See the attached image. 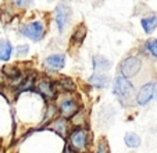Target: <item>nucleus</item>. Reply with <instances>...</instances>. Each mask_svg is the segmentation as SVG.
Listing matches in <instances>:
<instances>
[{
	"label": "nucleus",
	"mask_w": 157,
	"mask_h": 153,
	"mask_svg": "<svg viewBox=\"0 0 157 153\" xmlns=\"http://www.w3.org/2000/svg\"><path fill=\"white\" fill-rule=\"evenodd\" d=\"M133 93H135V88H133L132 82L128 78L122 75H118L114 78L113 82V95L121 102L122 104L129 102L132 99Z\"/></svg>",
	"instance_id": "f257e3e1"
},
{
	"label": "nucleus",
	"mask_w": 157,
	"mask_h": 153,
	"mask_svg": "<svg viewBox=\"0 0 157 153\" xmlns=\"http://www.w3.org/2000/svg\"><path fill=\"white\" fill-rule=\"evenodd\" d=\"M20 33L33 42H40L46 35V25L43 21H32L21 25Z\"/></svg>",
	"instance_id": "f03ea898"
},
{
	"label": "nucleus",
	"mask_w": 157,
	"mask_h": 153,
	"mask_svg": "<svg viewBox=\"0 0 157 153\" xmlns=\"http://www.w3.org/2000/svg\"><path fill=\"white\" fill-rule=\"evenodd\" d=\"M72 18V10L70 6L64 3L57 4L56 10H54V21H56V27L57 31L60 33H64L65 29L68 28L70 22Z\"/></svg>",
	"instance_id": "7ed1b4c3"
},
{
	"label": "nucleus",
	"mask_w": 157,
	"mask_h": 153,
	"mask_svg": "<svg viewBox=\"0 0 157 153\" xmlns=\"http://www.w3.org/2000/svg\"><path fill=\"white\" fill-rule=\"evenodd\" d=\"M142 70V59L139 56H129L120 64V74L125 78H133Z\"/></svg>",
	"instance_id": "20e7f679"
},
{
	"label": "nucleus",
	"mask_w": 157,
	"mask_h": 153,
	"mask_svg": "<svg viewBox=\"0 0 157 153\" xmlns=\"http://www.w3.org/2000/svg\"><path fill=\"white\" fill-rule=\"evenodd\" d=\"M89 143V132L83 128H75L70 134V146L75 152H83Z\"/></svg>",
	"instance_id": "39448f33"
},
{
	"label": "nucleus",
	"mask_w": 157,
	"mask_h": 153,
	"mask_svg": "<svg viewBox=\"0 0 157 153\" xmlns=\"http://www.w3.org/2000/svg\"><path fill=\"white\" fill-rule=\"evenodd\" d=\"M156 95H157V82H154V81L153 82H147L139 88L135 102H136L138 106H146L156 97Z\"/></svg>",
	"instance_id": "423d86ee"
},
{
	"label": "nucleus",
	"mask_w": 157,
	"mask_h": 153,
	"mask_svg": "<svg viewBox=\"0 0 157 153\" xmlns=\"http://www.w3.org/2000/svg\"><path fill=\"white\" fill-rule=\"evenodd\" d=\"M59 110H60V113H61V116L64 118H71L72 116L79 110V106H78V103H77V100L75 99H72V97H70V96H65L60 100Z\"/></svg>",
	"instance_id": "0eeeda50"
},
{
	"label": "nucleus",
	"mask_w": 157,
	"mask_h": 153,
	"mask_svg": "<svg viewBox=\"0 0 157 153\" xmlns=\"http://www.w3.org/2000/svg\"><path fill=\"white\" fill-rule=\"evenodd\" d=\"M36 91L46 99H53L56 96V84L49 81L48 78H42L36 82Z\"/></svg>",
	"instance_id": "6e6552de"
},
{
	"label": "nucleus",
	"mask_w": 157,
	"mask_h": 153,
	"mask_svg": "<svg viewBox=\"0 0 157 153\" xmlns=\"http://www.w3.org/2000/svg\"><path fill=\"white\" fill-rule=\"evenodd\" d=\"M44 65H46V68L53 70V71L63 70L65 67V56L60 53L50 54V56L46 57V60H44Z\"/></svg>",
	"instance_id": "1a4fd4ad"
},
{
	"label": "nucleus",
	"mask_w": 157,
	"mask_h": 153,
	"mask_svg": "<svg viewBox=\"0 0 157 153\" xmlns=\"http://www.w3.org/2000/svg\"><path fill=\"white\" fill-rule=\"evenodd\" d=\"M89 84H90L93 88L104 89L110 85V78L106 73H95L89 76Z\"/></svg>",
	"instance_id": "9d476101"
},
{
	"label": "nucleus",
	"mask_w": 157,
	"mask_h": 153,
	"mask_svg": "<svg viewBox=\"0 0 157 153\" xmlns=\"http://www.w3.org/2000/svg\"><path fill=\"white\" fill-rule=\"evenodd\" d=\"M92 65L95 73H107L111 68V61L109 59H106L104 56H95L92 59Z\"/></svg>",
	"instance_id": "9b49d317"
},
{
	"label": "nucleus",
	"mask_w": 157,
	"mask_h": 153,
	"mask_svg": "<svg viewBox=\"0 0 157 153\" xmlns=\"http://www.w3.org/2000/svg\"><path fill=\"white\" fill-rule=\"evenodd\" d=\"M14 47L7 39H2L0 41V61H9L13 56Z\"/></svg>",
	"instance_id": "f8f14e48"
},
{
	"label": "nucleus",
	"mask_w": 157,
	"mask_h": 153,
	"mask_svg": "<svg viewBox=\"0 0 157 153\" xmlns=\"http://www.w3.org/2000/svg\"><path fill=\"white\" fill-rule=\"evenodd\" d=\"M140 24H142L143 31H145L147 35H150L157 28V15H149V17H146V18H142Z\"/></svg>",
	"instance_id": "ddd939ff"
},
{
	"label": "nucleus",
	"mask_w": 157,
	"mask_h": 153,
	"mask_svg": "<svg viewBox=\"0 0 157 153\" xmlns=\"http://www.w3.org/2000/svg\"><path fill=\"white\" fill-rule=\"evenodd\" d=\"M124 142L128 147H139L140 146V136L135 132H128L124 138Z\"/></svg>",
	"instance_id": "4468645a"
},
{
	"label": "nucleus",
	"mask_w": 157,
	"mask_h": 153,
	"mask_svg": "<svg viewBox=\"0 0 157 153\" xmlns=\"http://www.w3.org/2000/svg\"><path fill=\"white\" fill-rule=\"evenodd\" d=\"M85 36H86V27L85 25H79V27L75 29V32L72 33L71 41H72V43L74 45H78V46H79V45L83 42Z\"/></svg>",
	"instance_id": "2eb2a0df"
},
{
	"label": "nucleus",
	"mask_w": 157,
	"mask_h": 153,
	"mask_svg": "<svg viewBox=\"0 0 157 153\" xmlns=\"http://www.w3.org/2000/svg\"><path fill=\"white\" fill-rule=\"evenodd\" d=\"M56 86H59V88L64 92H74L75 91V84L71 78H61V80H59V82L56 84Z\"/></svg>",
	"instance_id": "dca6fc26"
},
{
	"label": "nucleus",
	"mask_w": 157,
	"mask_h": 153,
	"mask_svg": "<svg viewBox=\"0 0 157 153\" xmlns=\"http://www.w3.org/2000/svg\"><path fill=\"white\" fill-rule=\"evenodd\" d=\"M67 127H68V124H67V120L63 117V118H60V120L54 121L53 125H52V128H53L56 132H59L60 135L65 136V134H67Z\"/></svg>",
	"instance_id": "f3484780"
},
{
	"label": "nucleus",
	"mask_w": 157,
	"mask_h": 153,
	"mask_svg": "<svg viewBox=\"0 0 157 153\" xmlns=\"http://www.w3.org/2000/svg\"><path fill=\"white\" fill-rule=\"evenodd\" d=\"M145 49L147 50V53L150 54L153 59L157 60V39H154V38L147 39L145 43Z\"/></svg>",
	"instance_id": "a211bd4d"
},
{
	"label": "nucleus",
	"mask_w": 157,
	"mask_h": 153,
	"mask_svg": "<svg viewBox=\"0 0 157 153\" xmlns=\"http://www.w3.org/2000/svg\"><path fill=\"white\" fill-rule=\"evenodd\" d=\"M3 73L9 76L10 80H14V78H17V76L21 75L20 71H18L17 68H15V67H10V65H7V67L3 68Z\"/></svg>",
	"instance_id": "6ab92c4d"
},
{
	"label": "nucleus",
	"mask_w": 157,
	"mask_h": 153,
	"mask_svg": "<svg viewBox=\"0 0 157 153\" xmlns=\"http://www.w3.org/2000/svg\"><path fill=\"white\" fill-rule=\"evenodd\" d=\"M28 52H29V46H28V45H20V46H17V49H15V54H17V57L27 56Z\"/></svg>",
	"instance_id": "aec40b11"
},
{
	"label": "nucleus",
	"mask_w": 157,
	"mask_h": 153,
	"mask_svg": "<svg viewBox=\"0 0 157 153\" xmlns=\"http://www.w3.org/2000/svg\"><path fill=\"white\" fill-rule=\"evenodd\" d=\"M96 153H110V147H109L107 141L101 139V141L99 142L98 147H96Z\"/></svg>",
	"instance_id": "412c9836"
},
{
	"label": "nucleus",
	"mask_w": 157,
	"mask_h": 153,
	"mask_svg": "<svg viewBox=\"0 0 157 153\" xmlns=\"http://www.w3.org/2000/svg\"><path fill=\"white\" fill-rule=\"evenodd\" d=\"M13 3H14V6L18 7V9H27V7L32 3V0H13Z\"/></svg>",
	"instance_id": "4be33fe9"
},
{
	"label": "nucleus",
	"mask_w": 157,
	"mask_h": 153,
	"mask_svg": "<svg viewBox=\"0 0 157 153\" xmlns=\"http://www.w3.org/2000/svg\"><path fill=\"white\" fill-rule=\"evenodd\" d=\"M64 153H74V150L71 149V147H67V149H65V152Z\"/></svg>",
	"instance_id": "5701e85b"
}]
</instances>
